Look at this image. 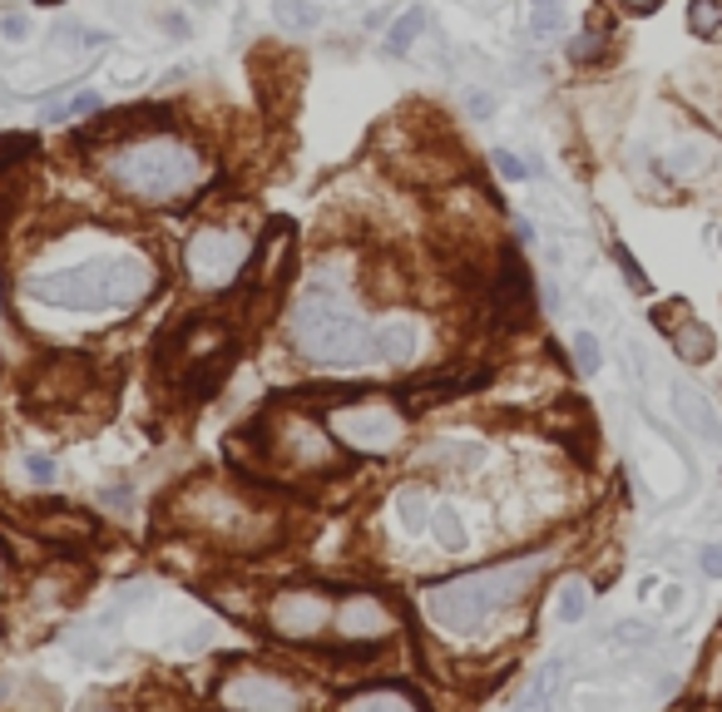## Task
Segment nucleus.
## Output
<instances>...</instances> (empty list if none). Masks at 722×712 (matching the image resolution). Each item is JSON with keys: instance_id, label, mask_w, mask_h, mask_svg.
<instances>
[{"instance_id": "1", "label": "nucleus", "mask_w": 722, "mask_h": 712, "mask_svg": "<svg viewBox=\"0 0 722 712\" xmlns=\"http://www.w3.org/2000/svg\"><path fill=\"white\" fill-rule=\"evenodd\" d=\"M549 565H555L549 549H529V555H509V559H495V565H481V569L445 574V579L421 589V613H426L441 633H451V639H475V633H485L501 613L525 603L529 589L545 579Z\"/></svg>"}, {"instance_id": "2", "label": "nucleus", "mask_w": 722, "mask_h": 712, "mask_svg": "<svg viewBox=\"0 0 722 712\" xmlns=\"http://www.w3.org/2000/svg\"><path fill=\"white\" fill-rule=\"evenodd\" d=\"M158 282V268L144 252H110V258H90L74 268L55 272H30L20 292L40 307H60V312H134Z\"/></svg>"}, {"instance_id": "3", "label": "nucleus", "mask_w": 722, "mask_h": 712, "mask_svg": "<svg viewBox=\"0 0 722 712\" xmlns=\"http://www.w3.org/2000/svg\"><path fill=\"white\" fill-rule=\"evenodd\" d=\"M204 174H208L204 154H198L188 140H178L174 130H158V134H144V140H134V144H120L110 158H104V178H110L124 198L154 204V208L184 204L188 194H198Z\"/></svg>"}, {"instance_id": "4", "label": "nucleus", "mask_w": 722, "mask_h": 712, "mask_svg": "<svg viewBox=\"0 0 722 712\" xmlns=\"http://www.w3.org/2000/svg\"><path fill=\"white\" fill-rule=\"evenodd\" d=\"M288 342L312 367L352 371L371 361V322L337 287H312L288 312Z\"/></svg>"}, {"instance_id": "5", "label": "nucleus", "mask_w": 722, "mask_h": 712, "mask_svg": "<svg viewBox=\"0 0 722 712\" xmlns=\"http://www.w3.org/2000/svg\"><path fill=\"white\" fill-rule=\"evenodd\" d=\"M178 519H184L194 535L233 549V555H248V549H262L278 539V515H268V509L252 505V499L223 491V485H188Z\"/></svg>"}, {"instance_id": "6", "label": "nucleus", "mask_w": 722, "mask_h": 712, "mask_svg": "<svg viewBox=\"0 0 722 712\" xmlns=\"http://www.w3.org/2000/svg\"><path fill=\"white\" fill-rule=\"evenodd\" d=\"M214 698L223 712H312L317 703L312 683H302L278 663H258V658L223 668Z\"/></svg>"}, {"instance_id": "7", "label": "nucleus", "mask_w": 722, "mask_h": 712, "mask_svg": "<svg viewBox=\"0 0 722 712\" xmlns=\"http://www.w3.org/2000/svg\"><path fill=\"white\" fill-rule=\"evenodd\" d=\"M262 623L278 643H327L332 639V623H337V594L322 589V584H288L268 599L262 609Z\"/></svg>"}, {"instance_id": "8", "label": "nucleus", "mask_w": 722, "mask_h": 712, "mask_svg": "<svg viewBox=\"0 0 722 712\" xmlns=\"http://www.w3.org/2000/svg\"><path fill=\"white\" fill-rule=\"evenodd\" d=\"M327 431L342 451L352 455H391L406 441V411L401 406H381V401H342V406L327 411Z\"/></svg>"}, {"instance_id": "9", "label": "nucleus", "mask_w": 722, "mask_h": 712, "mask_svg": "<svg viewBox=\"0 0 722 712\" xmlns=\"http://www.w3.org/2000/svg\"><path fill=\"white\" fill-rule=\"evenodd\" d=\"M268 465H282L292 475H337L342 455H337L332 431L317 416H288L268 435Z\"/></svg>"}, {"instance_id": "10", "label": "nucleus", "mask_w": 722, "mask_h": 712, "mask_svg": "<svg viewBox=\"0 0 722 712\" xmlns=\"http://www.w3.org/2000/svg\"><path fill=\"white\" fill-rule=\"evenodd\" d=\"M252 262V243L243 238V233H228V228H204L188 238L184 248V268L194 287H204V292H218V287H233L248 272Z\"/></svg>"}, {"instance_id": "11", "label": "nucleus", "mask_w": 722, "mask_h": 712, "mask_svg": "<svg viewBox=\"0 0 722 712\" xmlns=\"http://www.w3.org/2000/svg\"><path fill=\"white\" fill-rule=\"evenodd\" d=\"M401 633V613L386 594L377 589H347L337 594V623H332V639L342 648H377L391 643Z\"/></svg>"}, {"instance_id": "12", "label": "nucleus", "mask_w": 722, "mask_h": 712, "mask_svg": "<svg viewBox=\"0 0 722 712\" xmlns=\"http://www.w3.org/2000/svg\"><path fill=\"white\" fill-rule=\"evenodd\" d=\"M288 258H292V223H272L262 248H252V262L243 278H248L252 292H278L282 272H288Z\"/></svg>"}, {"instance_id": "13", "label": "nucleus", "mask_w": 722, "mask_h": 712, "mask_svg": "<svg viewBox=\"0 0 722 712\" xmlns=\"http://www.w3.org/2000/svg\"><path fill=\"white\" fill-rule=\"evenodd\" d=\"M421 352V327L411 317H386V322L371 327V361H386V367H406Z\"/></svg>"}, {"instance_id": "14", "label": "nucleus", "mask_w": 722, "mask_h": 712, "mask_svg": "<svg viewBox=\"0 0 722 712\" xmlns=\"http://www.w3.org/2000/svg\"><path fill=\"white\" fill-rule=\"evenodd\" d=\"M337 712H426V703L406 683H367L357 693H347Z\"/></svg>"}, {"instance_id": "15", "label": "nucleus", "mask_w": 722, "mask_h": 712, "mask_svg": "<svg viewBox=\"0 0 722 712\" xmlns=\"http://www.w3.org/2000/svg\"><path fill=\"white\" fill-rule=\"evenodd\" d=\"M673 411H678V421H683V426L698 435V441H708V445H718V441H722L718 411L708 406L703 391H693V386H683V381H678V386H673Z\"/></svg>"}, {"instance_id": "16", "label": "nucleus", "mask_w": 722, "mask_h": 712, "mask_svg": "<svg viewBox=\"0 0 722 712\" xmlns=\"http://www.w3.org/2000/svg\"><path fill=\"white\" fill-rule=\"evenodd\" d=\"M529 307H535V297H529V278H525V268H519L515 258H505L501 278H495V312L509 317V322H525Z\"/></svg>"}, {"instance_id": "17", "label": "nucleus", "mask_w": 722, "mask_h": 712, "mask_svg": "<svg viewBox=\"0 0 722 712\" xmlns=\"http://www.w3.org/2000/svg\"><path fill=\"white\" fill-rule=\"evenodd\" d=\"M565 653H555L545 668H539L535 678H529V688L519 693V703L509 712H555V698H559V683H565Z\"/></svg>"}, {"instance_id": "18", "label": "nucleus", "mask_w": 722, "mask_h": 712, "mask_svg": "<svg viewBox=\"0 0 722 712\" xmlns=\"http://www.w3.org/2000/svg\"><path fill=\"white\" fill-rule=\"evenodd\" d=\"M391 515H396L401 535H426L431 515H435V499H431L426 485H401V491L391 495Z\"/></svg>"}, {"instance_id": "19", "label": "nucleus", "mask_w": 722, "mask_h": 712, "mask_svg": "<svg viewBox=\"0 0 722 712\" xmlns=\"http://www.w3.org/2000/svg\"><path fill=\"white\" fill-rule=\"evenodd\" d=\"M673 347H678V357H683V361L703 367V361H713V352H718V337L708 332L698 317H688V322L673 327Z\"/></svg>"}, {"instance_id": "20", "label": "nucleus", "mask_w": 722, "mask_h": 712, "mask_svg": "<svg viewBox=\"0 0 722 712\" xmlns=\"http://www.w3.org/2000/svg\"><path fill=\"white\" fill-rule=\"evenodd\" d=\"M272 20H278L288 35H312L322 25V6L317 0H272Z\"/></svg>"}, {"instance_id": "21", "label": "nucleus", "mask_w": 722, "mask_h": 712, "mask_svg": "<svg viewBox=\"0 0 722 712\" xmlns=\"http://www.w3.org/2000/svg\"><path fill=\"white\" fill-rule=\"evenodd\" d=\"M584 613H589V584L584 579H565L555 594V619L559 623H584Z\"/></svg>"}, {"instance_id": "22", "label": "nucleus", "mask_w": 722, "mask_h": 712, "mask_svg": "<svg viewBox=\"0 0 722 712\" xmlns=\"http://www.w3.org/2000/svg\"><path fill=\"white\" fill-rule=\"evenodd\" d=\"M431 535H435V545H445V549H465V519H461V509L455 505H435V515H431Z\"/></svg>"}, {"instance_id": "23", "label": "nucleus", "mask_w": 722, "mask_h": 712, "mask_svg": "<svg viewBox=\"0 0 722 712\" xmlns=\"http://www.w3.org/2000/svg\"><path fill=\"white\" fill-rule=\"evenodd\" d=\"M421 25H426V10H421V6H416V10H406V16H401L396 25L386 30V55H396V60L406 55V50H411V40L421 35Z\"/></svg>"}, {"instance_id": "24", "label": "nucleus", "mask_w": 722, "mask_h": 712, "mask_svg": "<svg viewBox=\"0 0 722 712\" xmlns=\"http://www.w3.org/2000/svg\"><path fill=\"white\" fill-rule=\"evenodd\" d=\"M688 30H693L698 40L722 35V0H693V6H688Z\"/></svg>"}, {"instance_id": "25", "label": "nucleus", "mask_w": 722, "mask_h": 712, "mask_svg": "<svg viewBox=\"0 0 722 712\" xmlns=\"http://www.w3.org/2000/svg\"><path fill=\"white\" fill-rule=\"evenodd\" d=\"M104 110V100L94 90H80V94H70L65 104H55V110L45 114V120H60V124H70V120H90V114H100Z\"/></svg>"}, {"instance_id": "26", "label": "nucleus", "mask_w": 722, "mask_h": 712, "mask_svg": "<svg viewBox=\"0 0 722 712\" xmlns=\"http://www.w3.org/2000/svg\"><path fill=\"white\" fill-rule=\"evenodd\" d=\"M653 643V629L643 619H619L609 633V648H649Z\"/></svg>"}, {"instance_id": "27", "label": "nucleus", "mask_w": 722, "mask_h": 712, "mask_svg": "<svg viewBox=\"0 0 722 712\" xmlns=\"http://www.w3.org/2000/svg\"><path fill=\"white\" fill-rule=\"evenodd\" d=\"M575 367L584 371V376H594V371L604 367V347L594 332H575Z\"/></svg>"}, {"instance_id": "28", "label": "nucleus", "mask_w": 722, "mask_h": 712, "mask_svg": "<svg viewBox=\"0 0 722 712\" xmlns=\"http://www.w3.org/2000/svg\"><path fill=\"white\" fill-rule=\"evenodd\" d=\"M535 35H555L565 25V0H535V16H529Z\"/></svg>"}, {"instance_id": "29", "label": "nucleus", "mask_w": 722, "mask_h": 712, "mask_svg": "<svg viewBox=\"0 0 722 712\" xmlns=\"http://www.w3.org/2000/svg\"><path fill=\"white\" fill-rule=\"evenodd\" d=\"M25 475H30V485H55V461L50 455H25Z\"/></svg>"}, {"instance_id": "30", "label": "nucleus", "mask_w": 722, "mask_h": 712, "mask_svg": "<svg viewBox=\"0 0 722 712\" xmlns=\"http://www.w3.org/2000/svg\"><path fill=\"white\" fill-rule=\"evenodd\" d=\"M491 158H495V168H501V178H509V184H515V178H529V164H519L509 148H495Z\"/></svg>"}, {"instance_id": "31", "label": "nucleus", "mask_w": 722, "mask_h": 712, "mask_svg": "<svg viewBox=\"0 0 722 712\" xmlns=\"http://www.w3.org/2000/svg\"><path fill=\"white\" fill-rule=\"evenodd\" d=\"M613 258H619V268H623V278H629V287H639V292L649 287V278H643V268L633 262V252H629V248H613Z\"/></svg>"}, {"instance_id": "32", "label": "nucleus", "mask_w": 722, "mask_h": 712, "mask_svg": "<svg viewBox=\"0 0 722 712\" xmlns=\"http://www.w3.org/2000/svg\"><path fill=\"white\" fill-rule=\"evenodd\" d=\"M599 55H604V40L599 35H579L575 45H569V60H579V65H584V60H599Z\"/></svg>"}, {"instance_id": "33", "label": "nucleus", "mask_w": 722, "mask_h": 712, "mask_svg": "<svg viewBox=\"0 0 722 712\" xmlns=\"http://www.w3.org/2000/svg\"><path fill=\"white\" fill-rule=\"evenodd\" d=\"M0 35H6V40H25L30 35V16H20V10L0 16Z\"/></svg>"}, {"instance_id": "34", "label": "nucleus", "mask_w": 722, "mask_h": 712, "mask_svg": "<svg viewBox=\"0 0 722 712\" xmlns=\"http://www.w3.org/2000/svg\"><path fill=\"white\" fill-rule=\"evenodd\" d=\"M698 569H703L708 579H722V545H703V549H698Z\"/></svg>"}, {"instance_id": "35", "label": "nucleus", "mask_w": 722, "mask_h": 712, "mask_svg": "<svg viewBox=\"0 0 722 712\" xmlns=\"http://www.w3.org/2000/svg\"><path fill=\"white\" fill-rule=\"evenodd\" d=\"M491 110H495L491 94H471V114H491Z\"/></svg>"}, {"instance_id": "36", "label": "nucleus", "mask_w": 722, "mask_h": 712, "mask_svg": "<svg viewBox=\"0 0 722 712\" xmlns=\"http://www.w3.org/2000/svg\"><path fill=\"white\" fill-rule=\"evenodd\" d=\"M623 10H633V16H643V10H658V0H619Z\"/></svg>"}, {"instance_id": "37", "label": "nucleus", "mask_w": 722, "mask_h": 712, "mask_svg": "<svg viewBox=\"0 0 722 712\" xmlns=\"http://www.w3.org/2000/svg\"><path fill=\"white\" fill-rule=\"evenodd\" d=\"M678 603H683V589H668V594H663V609H668V613H673V609H678Z\"/></svg>"}, {"instance_id": "38", "label": "nucleus", "mask_w": 722, "mask_h": 712, "mask_svg": "<svg viewBox=\"0 0 722 712\" xmlns=\"http://www.w3.org/2000/svg\"><path fill=\"white\" fill-rule=\"evenodd\" d=\"M0 698H6V683H0Z\"/></svg>"}, {"instance_id": "39", "label": "nucleus", "mask_w": 722, "mask_h": 712, "mask_svg": "<svg viewBox=\"0 0 722 712\" xmlns=\"http://www.w3.org/2000/svg\"><path fill=\"white\" fill-rule=\"evenodd\" d=\"M100 712H110V708H100Z\"/></svg>"}]
</instances>
